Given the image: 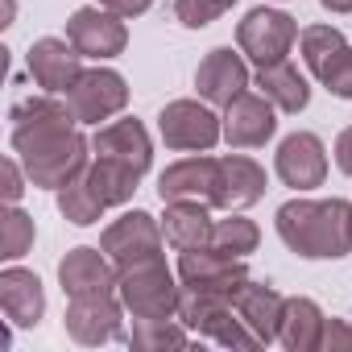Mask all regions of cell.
<instances>
[{
    "label": "cell",
    "mask_w": 352,
    "mask_h": 352,
    "mask_svg": "<svg viewBox=\"0 0 352 352\" xmlns=\"http://www.w3.org/2000/svg\"><path fill=\"white\" fill-rule=\"evenodd\" d=\"M319 5H323L327 13H336V17H344V13H352V0H319Z\"/></svg>",
    "instance_id": "35"
},
{
    "label": "cell",
    "mask_w": 352,
    "mask_h": 352,
    "mask_svg": "<svg viewBox=\"0 0 352 352\" xmlns=\"http://www.w3.org/2000/svg\"><path fill=\"white\" fill-rule=\"evenodd\" d=\"M179 282H183V290H204V294L236 298L241 286L249 282V265H245V257H228V253L204 245V249L179 253Z\"/></svg>",
    "instance_id": "8"
},
{
    "label": "cell",
    "mask_w": 352,
    "mask_h": 352,
    "mask_svg": "<svg viewBox=\"0 0 352 352\" xmlns=\"http://www.w3.org/2000/svg\"><path fill=\"white\" fill-rule=\"evenodd\" d=\"M253 83L249 75V58L232 46H216L204 54V63L195 67V91L199 100H208L212 108H228L236 96H245Z\"/></svg>",
    "instance_id": "14"
},
{
    "label": "cell",
    "mask_w": 352,
    "mask_h": 352,
    "mask_svg": "<svg viewBox=\"0 0 352 352\" xmlns=\"http://www.w3.org/2000/svg\"><path fill=\"white\" fill-rule=\"evenodd\" d=\"M91 153L108 157V162H120V166L137 170L145 179V170L153 162V141H149V129L137 116H120V120H108L91 133Z\"/></svg>",
    "instance_id": "15"
},
{
    "label": "cell",
    "mask_w": 352,
    "mask_h": 352,
    "mask_svg": "<svg viewBox=\"0 0 352 352\" xmlns=\"http://www.w3.org/2000/svg\"><path fill=\"white\" fill-rule=\"evenodd\" d=\"M54 204H58V212H63V220L67 224H75V228H91V224H100L104 220V204H100V195L87 187V179L79 174V179H71L67 187H58L54 191Z\"/></svg>",
    "instance_id": "27"
},
{
    "label": "cell",
    "mask_w": 352,
    "mask_h": 352,
    "mask_svg": "<svg viewBox=\"0 0 352 352\" xmlns=\"http://www.w3.org/2000/svg\"><path fill=\"white\" fill-rule=\"evenodd\" d=\"M25 187H34L30 174H25V162H21L17 153H9V157H5V204H21Z\"/></svg>",
    "instance_id": "31"
},
{
    "label": "cell",
    "mask_w": 352,
    "mask_h": 352,
    "mask_svg": "<svg viewBox=\"0 0 352 352\" xmlns=\"http://www.w3.org/2000/svg\"><path fill=\"white\" fill-rule=\"evenodd\" d=\"M191 336L195 331L179 315H170V319H133V331L124 340L141 352H153V348H187Z\"/></svg>",
    "instance_id": "26"
},
{
    "label": "cell",
    "mask_w": 352,
    "mask_h": 352,
    "mask_svg": "<svg viewBox=\"0 0 352 352\" xmlns=\"http://www.w3.org/2000/svg\"><path fill=\"white\" fill-rule=\"evenodd\" d=\"M157 133L174 153H208L224 141V116L208 100H170L157 112Z\"/></svg>",
    "instance_id": "4"
},
{
    "label": "cell",
    "mask_w": 352,
    "mask_h": 352,
    "mask_svg": "<svg viewBox=\"0 0 352 352\" xmlns=\"http://www.w3.org/2000/svg\"><path fill=\"white\" fill-rule=\"evenodd\" d=\"M83 179H87V187L100 195V204H104V208H120V204H129V199L137 195L141 174H137V170H129V166H120V162L91 157V166L83 170Z\"/></svg>",
    "instance_id": "25"
},
{
    "label": "cell",
    "mask_w": 352,
    "mask_h": 352,
    "mask_svg": "<svg viewBox=\"0 0 352 352\" xmlns=\"http://www.w3.org/2000/svg\"><path fill=\"white\" fill-rule=\"evenodd\" d=\"M9 120H13L9 145L25 162L30 183L42 187V191L67 187L96 157L91 137L79 133V120H75L67 96H54V91L25 96L9 108Z\"/></svg>",
    "instance_id": "1"
},
{
    "label": "cell",
    "mask_w": 352,
    "mask_h": 352,
    "mask_svg": "<svg viewBox=\"0 0 352 352\" xmlns=\"http://www.w3.org/2000/svg\"><path fill=\"white\" fill-rule=\"evenodd\" d=\"M344 348H352V319H327L323 352H344Z\"/></svg>",
    "instance_id": "32"
},
{
    "label": "cell",
    "mask_w": 352,
    "mask_h": 352,
    "mask_svg": "<svg viewBox=\"0 0 352 352\" xmlns=\"http://www.w3.org/2000/svg\"><path fill=\"white\" fill-rule=\"evenodd\" d=\"M13 17H17V0H5V21L0 25H13Z\"/></svg>",
    "instance_id": "36"
},
{
    "label": "cell",
    "mask_w": 352,
    "mask_h": 352,
    "mask_svg": "<svg viewBox=\"0 0 352 352\" xmlns=\"http://www.w3.org/2000/svg\"><path fill=\"white\" fill-rule=\"evenodd\" d=\"M298 46H302L307 71L336 100H352V42L336 25H307L298 34Z\"/></svg>",
    "instance_id": "6"
},
{
    "label": "cell",
    "mask_w": 352,
    "mask_h": 352,
    "mask_svg": "<svg viewBox=\"0 0 352 352\" xmlns=\"http://www.w3.org/2000/svg\"><path fill=\"white\" fill-rule=\"evenodd\" d=\"M5 220V232H0V257L5 261H17V257H25L30 249H34V241H38V224H34V216L30 212H21V204H9V212L0 216Z\"/></svg>",
    "instance_id": "29"
},
{
    "label": "cell",
    "mask_w": 352,
    "mask_h": 352,
    "mask_svg": "<svg viewBox=\"0 0 352 352\" xmlns=\"http://www.w3.org/2000/svg\"><path fill=\"white\" fill-rule=\"evenodd\" d=\"M298 21L282 9H270V5H257L241 17L236 25V50L253 63V67H270V63H282L290 58L294 42H298Z\"/></svg>",
    "instance_id": "5"
},
{
    "label": "cell",
    "mask_w": 352,
    "mask_h": 352,
    "mask_svg": "<svg viewBox=\"0 0 352 352\" xmlns=\"http://www.w3.org/2000/svg\"><path fill=\"white\" fill-rule=\"evenodd\" d=\"M278 133V108L261 91H245L224 108V141L232 149H261Z\"/></svg>",
    "instance_id": "16"
},
{
    "label": "cell",
    "mask_w": 352,
    "mask_h": 352,
    "mask_svg": "<svg viewBox=\"0 0 352 352\" xmlns=\"http://www.w3.org/2000/svg\"><path fill=\"white\" fill-rule=\"evenodd\" d=\"M265 166L249 153H224L220 157V191L216 208L220 212H245L265 199Z\"/></svg>",
    "instance_id": "19"
},
{
    "label": "cell",
    "mask_w": 352,
    "mask_h": 352,
    "mask_svg": "<svg viewBox=\"0 0 352 352\" xmlns=\"http://www.w3.org/2000/svg\"><path fill=\"white\" fill-rule=\"evenodd\" d=\"M67 104H71L79 124H96L100 129V124H108L112 116H120L129 108V83H124L120 71L96 63L67 87Z\"/></svg>",
    "instance_id": "7"
},
{
    "label": "cell",
    "mask_w": 352,
    "mask_h": 352,
    "mask_svg": "<svg viewBox=\"0 0 352 352\" xmlns=\"http://www.w3.org/2000/svg\"><path fill=\"white\" fill-rule=\"evenodd\" d=\"M331 153H336V166L352 179V124H348V129H340V137H336V149H331Z\"/></svg>",
    "instance_id": "34"
},
{
    "label": "cell",
    "mask_w": 352,
    "mask_h": 352,
    "mask_svg": "<svg viewBox=\"0 0 352 352\" xmlns=\"http://www.w3.org/2000/svg\"><path fill=\"white\" fill-rule=\"evenodd\" d=\"M63 327H67V336H71L75 344H83V348L120 340V336H124V302H120L116 290H108V294H79V298L67 302Z\"/></svg>",
    "instance_id": "10"
},
{
    "label": "cell",
    "mask_w": 352,
    "mask_h": 352,
    "mask_svg": "<svg viewBox=\"0 0 352 352\" xmlns=\"http://www.w3.org/2000/svg\"><path fill=\"white\" fill-rule=\"evenodd\" d=\"M67 38H71V46H75L83 58L108 63V58L124 54V46H129V25H124L120 13H112V9H104V5H83V9L71 13Z\"/></svg>",
    "instance_id": "11"
},
{
    "label": "cell",
    "mask_w": 352,
    "mask_h": 352,
    "mask_svg": "<svg viewBox=\"0 0 352 352\" xmlns=\"http://www.w3.org/2000/svg\"><path fill=\"white\" fill-rule=\"evenodd\" d=\"M100 249L116 261V270L137 265V261H149V257H162V249H166L162 220H153L149 212L133 208V212H124L120 220H112L100 232Z\"/></svg>",
    "instance_id": "9"
},
{
    "label": "cell",
    "mask_w": 352,
    "mask_h": 352,
    "mask_svg": "<svg viewBox=\"0 0 352 352\" xmlns=\"http://www.w3.org/2000/svg\"><path fill=\"white\" fill-rule=\"evenodd\" d=\"M232 302H236V315L253 327V336H257L261 344H274V340H278V323H282V311H286V298H282L278 286L249 278Z\"/></svg>",
    "instance_id": "24"
},
{
    "label": "cell",
    "mask_w": 352,
    "mask_h": 352,
    "mask_svg": "<svg viewBox=\"0 0 352 352\" xmlns=\"http://www.w3.org/2000/svg\"><path fill=\"white\" fill-rule=\"evenodd\" d=\"M116 261L104 253V249H91V245H75L71 253H63L58 261V286L67 298H79V294H108L116 290Z\"/></svg>",
    "instance_id": "17"
},
{
    "label": "cell",
    "mask_w": 352,
    "mask_h": 352,
    "mask_svg": "<svg viewBox=\"0 0 352 352\" xmlns=\"http://www.w3.org/2000/svg\"><path fill=\"white\" fill-rule=\"evenodd\" d=\"M253 83H257V91H261L278 112H286V116H298V112L311 104V83H307V75H302L290 58L270 63V67H257Z\"/></svg>",
    "instance_id": "23"
},
{
    "label": "cell",
    "mask_w": 352,
    "mask_h": 352,
    "mask_svg": "<svg viewBox=\"0 0 352 352\" xmlns=\"http://www.w3.org/2000/svg\"><path fill=\"white\" fill-rule=\"evenodd\" d=\"M323 327H327L323 307L307 294H294V298H286V311H282V323H278V344L286 352H319L323 348Z\"/></svg>",
    "instance_id": "22"
},
{
    "label": "cell",
    "mask_w": 352,
    "mask_h": 352,
    "mask_svg": "<svg viewBox=\"0 0 352 352\" xmlns=\"http://www.w3.org/2000/svg\"><path fill=\"white\" fill-rule=\"evenodd\" d=\"M116 294L133 319H170L179 315L183 282H179V270L166 265V257H149L116 274Z\"/></svg>",
    "instance_id": "3"
},
{
    "label": "cell",
    "mask_w": 352,
    "mask_h": 352,
    "mask_svg": "<svg viewBox=\"0 0 352 352\" xmlns=\"http://www.w3.org/2000/svg\"><path fill=\"white\" fill-rule=\"evenodd\" d=\"M257 245H261V228L241 212H228L212 228V249H220L228 257H249V253H257Z\"/></svg>",
    "instance_id": "28"
},
{
    "label": "cell",
    "mask_w": 352,
    "mask_h": 352,
    "mask_svg": "<svg viewBox=\"0 0 352 352\" xmlns=\"http://www.w3.org/2000/svg\"><path fill=\"white\" fill-rule=\"evenodd\" d=\"M0 311L13 327H38L46 315V290L34 270L9 265L0 270Z\"/></svg>",
    "instance_id": "20"
},
{
    "label": "cell",
    "mask_w": 352,
    "mask_h": 352,
    "mask_svg": "<svg viewBox=\"0 0 352 352\" xmlns=\"http://www.w3.org/2000/svg\"><path fill=\"white\" fill-rule=\"evenodd\" d=\"M96 5H104V9H112V13H120V17L129 21V17H141V13H149V5H153V0H96Z\"/></svg>",
    "instance_id": "33"
},
{
    "label": "cell",
    "mask_w": 352,
    "mask_h": 352,
    "mask_svg": "<svg viewBox=\"0 0 352 352\" xmlns=\"http://www.w3.org/2000/svg\"><path fill=\"white\" fill-rule=\"evenodd\" d=\"M216 191H220V157H208V153L179 157L157 174V199L162 204L195 199V204L216 208Z\"/></svg>",
    "instance_id": "13"
},
{
    "label": "cell",
    "mask_w": 352,
    "mask_h": 352,
    "mask_svg": "<svg viewBox=\"0 0 352 352\" xmlns=\"http://www.w3.org/2000/svg\"><path fill=\"white\" fill-rule=\"evenodd\" d=\"M236 0H174V17L187 30H208L212 21H220Z\"/></svg>",
    "instance_id": "30"
},
{
    "label": "cell",
    "mask_w": 352,
    "mask_h": 352,
    "mask_svg": "<svg viewBox=\"0 0 352 352\" xmlns=\"http://www.w3.org/2000/svg\"><path fill=\"white\" fill-rule=\"evenodd\" d=\"M212 228H216V220H212V208L208 204H195V199H174V204H166L162 232H166V245L174 253L212 245Z\"/></svg>",
    "instance_id": "21"
},
{
    "label": "cell",
    "mask_w": 352,
    "mask_h": 352,
    "mask_svg": "<svg viewBox=\"0 0 352 352\" xmlns=\"http://www.w3.org/2000/svg\"><path fill=\"white\" fill-rule=\"evenodd\" d=\"M25 67L42 91L67 96V87L83 75V54L71 46V38H38L25 54Z\"/></svg>",
    "instance_id": "18"
},
{
    "label": "cell",
    "mask_w": 352,
    "mask_h": 352,
    "mask_svg": "<svg viewBox=\"0 0 352 352\" xmlns=\"http://www.w3.org/2000/svg\"><path fill=\"white\" fill-rule=\"evenodd\" d=\"M274 174L298 195L323 187V179H327V145L307 129L282 137L278 153H274Z\"/></svg>",
    "instance_id": "12"
},
{
    "label": "cell",
    "mask_w": 352,
    "mask_h": 352,
    "mask_svg": "<svg viewBox=\"0 0 352 352\" xmlns=\"http://www.w3.org/2000/svg\"><path fill=\"white\" fill-rule=\"evenodd\" d=\"M282 245L302 261H340L352 253V204L348 199H307L294 195L274 212Z\"/></svg>",
    "instance_id": "2"
}]
</instances>
